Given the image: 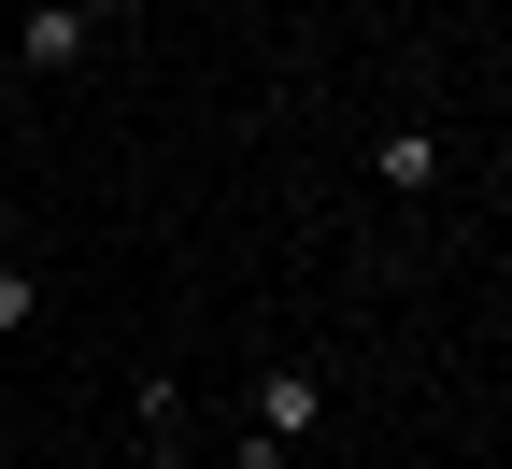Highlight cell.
Returning <instances> with one entry per match:
<instances>
[{"label": "cell", "instance_id": "obj_5", "mask_svg": "<svg viewBox=\"0 0 512 469\" xmlns=\"http://www.w3.org/2000/svg\"><path fill=\"white\" fill-rule=\"evenodd\" d=\"M228 469H299V455H285V441H256V427H242V441H228Z\"/></svg>", "mask_w": 512, "mask_h": 469}, {"label": "cell", "instance_id": "obj_2", "mask_svg": "<svg viewBox=\"0 0 512 469\" xmlns=\"http://www.w3.org/2000/svg\"><path fill=\"white\" fill-rule=\"evenodd\" d=\"M86 43H100V15H86V0H29V15H15V72H43V86H57Z\"/></svg>", "mask_w": 512, "mask_h": 469}, {"label": "cell", "instance_id": "obj_4", "mask_svg": "<svg viewBox=\"0 0 512 469\" xmlns=\"http://www.w3.org/2000/svg\"><path fill=\"white\" fill-rule=\"evenodd\" d=\"M29 327H43V271H29V256H0V342H29Z\"/></svg>", "mask_w": 512, "mask_h": 469}, {"label": "cell", "instance_id": "obj_1", "mask_svg": "<svg viewBox=\"0 0 512 469\" xmlns=\"http://www.w3.org/2000/svg\"><path fill=\"white\" fill-rule=\"evenodd\" d=\"M313 427H328V370H299V356H285V370H256V441H285V455H299Z\"/></svg>", "mask_w": 512, "mask_h": 469}, {"label": "cell", "instance_id": "obj_3", "mask_svg": "<svg viewBox=\"0 0 512 469\" xmlns=\"http://www.w3.org/2000/svg\"><path fill=\"white\" fill-rule=\"evenodd\" d=\"M370 185L384 199H427L441 185V128H384V143H370Z\"/></svg>", "mask_w": 512, "mask_h": 469}]
</instances>
